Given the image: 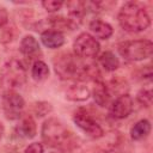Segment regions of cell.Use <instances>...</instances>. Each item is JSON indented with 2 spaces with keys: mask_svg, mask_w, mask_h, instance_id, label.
<instances>
[{
  "mask_svg": "<svg viewBox=\"0 0 153 153\" xmlns=\"http://www.w3.org/2000/svg\"><path fill=\"white\" fill-rule=\"evenodd\" d=\"M54 68L56 74L62 79L85 80L87 78L96 79V75H98V71L94 66L84 63L76 56L71 54H63L56 57Z\"/></svg>",
  "mask_w": 153,
  "mask_h": 153,
  "instance_id": "6da1fadb",
  "label": "cell"
},
{
  "mask_svg": "<svg viewBox=\"0 0 153 153\" xmlns=\"http://www.w3.org/2000/svg\"><path fill=\"white\" fill-rule=\"evenodd\" d=\"M118 23L128 32H141L151 25L147 11L137 2H126L118 12Z\"/></svg>",
  "mask_w": 153,
  "mask_h": 153,
  "instance_id": "7a4b0ae2",
  "label": "cell"
},
{
  "mask_svg": "<svg viewBox=\"0 0 153 153\" xmlns=\"http://www.w3.org/2000/svg\"><path fill=\"white\" fill-rule=\"evenodd\" d=\"M42 139L43 141L54 148L67 151L74 145L73 133L59 120L49 118L42 126Z\"/></svg>",
  "mask_w": 153,
  "mask_h": 153,
  "instance_id": "3957f363",
  "label": "cell"
},
{
  "mask_svg": "<svg viewBox=\"0 0 153 153\" xmlns=\"http://www.w3.org/2000/svg\"><path fill=\"white\" fill-rule=\"evenodd\" d=\"M153 51V43L149 39H133L118 44L120 55L128 61H142L149 59Z\"/></svg>",
  "mask_w": 153,
  "mask_h": 153,
  "instance_id": "277c9868",
  "label": "cell"
},
{
  "mask_svg": "<svg viewBox=\"0 0 153 153\" xmlns=\"http://www.w3.org/2000/svg\"><path fill=\"white\" fill-rule=\"evenodd\" d=\"M25 80H26V69L20 61L12 59L5 63L1 72L0 81L2 86L7 88V91L22 86L25 82Z\"/></svg>",
  "mask_w": 153,
  "mask_h": 153,
  "instance_id": "5b68a950",
  "label": "cell"
},
{
  "mask_svg": "<svg viewBox=\"0 0 153 153\" xmlns=\"http://www.w3.org/2000/svg\"><path fill=\"white\" fill-rule=\"evenodd\" d=\"M73 48L75 51V55L80 59H90V57H94L98 55L99 50H100V45L98 43V41L91 36L90 33H80L74 43H73Z\"/></svg>",
  "mask_w": 153,
  "mask_h": 153,
  "instance_id": "8992f818",
  "label": "cell"
},
{
  "mask_svg": "<svg viewBox=\"0 0 153 153\" xmlns=\"http://www.w3.org/2000/svg\"><path fill=\"white\" fill-rule=\"evenodd\" d=\"M2 111L7 120H18L20 118L24 110V99L23 97L14 91H6L2 96Z\"/></svg>",
  "mask_w": 153,
  "mask_h": 153,
  "instance_id": "52a82bcc",
  "label": "cell"
},
{
  "mask_svg": "<svg viewBox=\"0 0 153 153\" xmlns=\"http://www.w3.org/2000/svg\"><path fill=\"white\" fill-rule=\"evenodd\" d=\"M74 123L90 137L92 139H99L104 135L103 128L88 115L85 110H78L73 116Z\"/></svg>",
  "mask_w": 153,
  "mask_h": 153,
  "instance_id": "ba28073f",
  "label": "cell"
},
{
  "mask_svg": "<svg viewBox=\"0 0 153 153\" xmlns=\"http://www.w3.org/2000/svg\"><path fill=\"white\" fill-rule=\"evenodd\" d=\"M134 108V103H133V98L128 94V93H123L120 94L110 105V115L114 118L117 120H123L126 117H128Z\"/></svg>",
  "mask_w": 153,
  "mask_h": 153,
  "instance_id": "9c48e42d",
  "label": "cell"
},
{
  "mask_svg": "<svg viewBox=\"0 0 153 153\" xmlns=\"http://www.w3.org/2000/svg\"><path fill=\"white\" fill-rule=\"evenodd\" d=\"M41 41L47 48L57 49L63 45L65 36L59 30H45L41 33Z\"/></svg>",
  "mask_w": 153,
  "mask_h": 153,
  "instance_id": "30bf717a",
  "label": "cell"
},
{
  "mask_svg": "<svg viewBox=\"0 0 153 153\" xmlns=\"http://www.w3.org/2000/svg\"><path fill=\"white\" fill-rule=\"evenodd\" d=\"M92 94H93L94 102H96L99 106H105V105H108L109 102H110L111 92H110L109 87H108L103 81H100V80H96V84H94Z\"/></svg>",
  "mask_w": 153,
  "mask_h": 153,
  "instance_id": "8fae6325",
  "label": "cell"
},
{
  "mask_svg": "<svg viewBox=\"0 0 153 153\" xmlns=\"http://www.w3.org/2000/svg\"><path fill=\"white\" fill-rule=\"evenodd\" d=\"M90 30L93 33V37L100 39H108L112 35V26L100 19H94L90 23Z\"/></svg>",
  "mask_w": 153,
  "mask_h": 153,
  "instance_id": "7c38bea8",
  "label": "cell"
},
{
  "mask_svg": "<svg viewBox=\"0 0 153 153\" xmlns=\"http://www.w3.org/2000/svg\"><path fill=\"white\" fill-rule=\"evenodd\" d=\"M16 134L23 139H32L36 135V123L32 117L23 118L16 127Z\"/></svg>",
  "mask_w": 153,
  "mask_h": 153,
  "instance_id": "4fadbf2b",
  "label": "cell"
},
{
  "mask_svg": "<svg viewBox=\"0 0 153 153\" xmlns=\"http://www.w3.org/2000/svg\"><path fill=\"white\" fill-rule=\"evenodd\" d=\"M90 97V90L84 84L71 85L66 91V98L73 102H84Z\"/></svg>",
  "mask_w": 153,
  "mask_h": 153,
  "instance_id": "5bb4252c",
  "label": "cell"
},
{
  "mask_svg": "<svg viewBox=\"0 0 153 153\" xmlns=\"http://www.w3.org/2000/svg\"><path fill=\"white\" fill-rule=\"evenodd\" d=\"M20 51L27 57L35 56L37 53H39V44L37 39L31 35L25 36L20 42Z\"/></svg>",
  "mask_w": 153,
  "mask_h": 153,
  "instance_id": "9a60e30c",
  "label": "cell"
},
{
  "mask_svg": "<svg viewBox=\"0 0 153 153\" xmlns=\"http://www.w3.org/2000/svg\"><path fill=\"white\" fill-rule=\"evenodd\" d=\"M151 131V123L148 120H140L136 122L131 130H130V136L133 140H142L146 136H148Z\"/></svg>",
  "mask_w": 153,
  "mask_h": 153,
  "instance_id": "2e32d148",
  "label": "cell"
},
{
  "mask_svg": "<svg viewBox=\"0 0 153 153\" xmlns=\"http://www.w3.org/2000/svg\"><path fill=\"white\" fill-rule=\"evenodd\" d=\"M99 63L108 72H114L120 66V61L112 51H104L99 57Z\"/></svg>",
  "mask_w": 153,
  "mask_h": 153,
  "instance_id": "e0dca14e",
  "label": "cell"
},
{
  "mask_svg": "<svg viewBox=\"0 0 153 153\" xmlns=\"http://www.w3.org/2000/svg\"><path fill=\"white\" fill-rule=\"evenodd\" d=\"M31 75H32V78H33L36 81H42V80H44V79L49 75V68H48V66H47L43 61L37 60V61H35V63L32 65Z\"/></svg>",
  "mask_w": 153,
  "mask_h": 153,
  "instance_id": "ac0fdd59",
  "label": "cell"
},
{
  "mask_svg": "<svg viewBox=\"0 0 153 153\" xmlns=\"http://www.w3.org/2000/svg\"><path fill=\"white\" fill-rule=\"evenodd\" d=\"M152 98H153V92H152V87L151 86L141 88L139 91V93H137V100L142 105H145L147 108L152 105Z\"/></svg>",
  "mask_w": 153,
  "mask_h": 153,
  "instance_id": "d6986e66",
  "label": "cell"
},
{
  "mask_svg": "<svg viewBox=\"0 0 153 153\" xmlns=\"http://www.w3.org/2000/svg\"><path fill=\"white\" fill-rule=\"evenodd\" d=\"M65 2L62 1H57V0H45L42 2V6L44 7V10H47L48 12H56L59 10H61V7L63 6Z\"/></svg>",
  "mask_w": 153,
  "mask_h": 153,
  "instance_id": "ffe728a7",
  "label": "cell"
},
{
  "mask_svg": "<svg viewBox=\"0 0 153 153\" xmlns=\"http://www.w3.org/2000/svg\"><path fill=\"white\" fill-rule=\"evenodd\" d=\"M24 153H43V146L39 142H32L25 148Z\"/></svg>",
  "mask_w": 153,
  "mask_h": 153,
  "instance_id": "44dd1931",
  "label": "cell"
},
{
  "mask_svg": "<svg viewBox=\"0 0 153 153\" xmlns=\"http://www.w3.org/2000/svg\"><path fill=\"white\" fill-rule=\"evenodd\" d=\"M7 19H8L7 11H6L4 7H0V27L4 26V25L7 23Z\"/></svg>",
  "mask_w": 153,
  "mask_h": 153,
  "instance_id": "7402d4cb",
  "label": "cell"
},
{
  "mask_svg": "<svg viewBox=\"0 0 153 153\" xmlns=\"http://www.w3.org/2000/svg\"><path fill=\"white\" fill-rule=\"evenodd\" d=\"M90 153H108V152L104 151V149H94V151H92V152H90Z\"/></svg>",
  "mask_w": 153,
  "mask_h": 153,
  "instance_id": "603a6c76",
  "label": "cell"
},
{
  "mask_svg": "<svg viewBox=\"0 0 153 153\" xmlns=\"http://www.w3.org/2000/svg\"><path fill=\"white\" fill-rule=\"evenodd\" d=\"M2 134H4V126L0 123V140H1V137H2Z\"/></svg>",
  "mask_w": 153,
  "mask_h": 153,
  "instance_id": "cb8c5ba5",
  "label": "cell"
}]
</instances>
